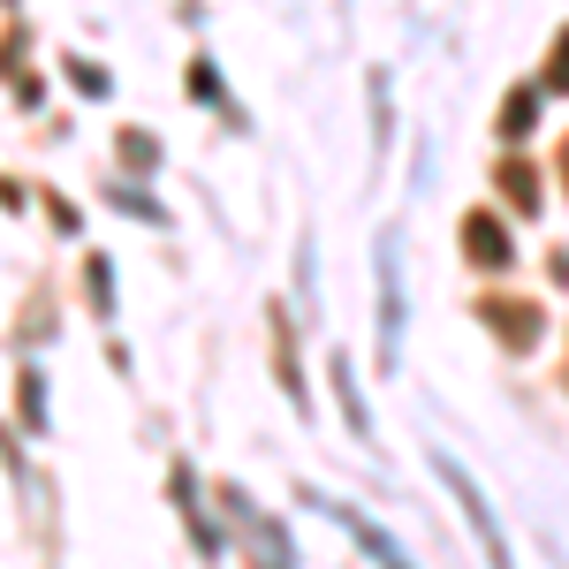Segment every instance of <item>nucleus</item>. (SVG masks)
Wrapping results in <instances>:
<instances>
[{
    "instance_id": "f257e3e1",
    "label": "nucleus",
    "mask_w": 569,
    "mask_h": 569,
    "mask_svg": "<svg viewBox=\"0 0 569 569\" xmlns=\"http://www.w3.org/2000/svg\"><path fill=\"white\" fill-rule=\"evenodd\" d=\"M433 471H440V486H448V493L463 501V517H471V531L486 539V569H517V562H509V539H501V525H493V509H486V493H479L471 479H463V471H456L448 456H433Z\"/></svg>"
},
{
    "instance_id": "f03ea898",
    "label": "nucleus",
    "mask_w": 569,
    "mask_h": 569,
    "mask_svg": "<svg viewBox=\"0 0 569 569\" xmlns=\"http://www.w3.org/2000/svg\"><path fill=\"white\" fill-rule=\"evenodd\" d=\"M395 335H402V297H395V251L380 243V357L395 365Z\"/></svg>"
},
{
    "instance_id": "7ed1b4c3",
    "label": "nucleus",
    "mask_w": 569,
    "mask_h": 569,
    "mask_svg": "<svg viewBox=\"0 0 569 569\" xmlns=\"http://www.w3.org/2000/svg\"><path fill=\"white\" fill-rule=\"evenodd\" d=\"M342 525H350L357 539H365V547L380 555V569H410V562H402V547H395V539H388V531H380V525H372L365 509H342Z\"/></svg>"
},
{
    "instance_id": "20e7f679",
    "label": "nucleus",
    "mask_w": 569,
    "mask_h": 569,
    "mask_svg": "<svg viewBox=\"0 0 569 569\" xmlns=\"http://www.w3.org/2000/svg\"><path fill=\"white\" fill-rule=\"evenodd\" d=\"M463 251H479V259L486 266H501V259H509V243H501V228H493V220H463Z\"/></svg>"
},
{
    "instance_id": "39448f33",
    "label": "nucleus",
    "mask_w": 569,
    "mask_h": 569,
    "mask_svg": "<svg viewBox=\"0 0 569 569\" xmlns=\"http://www.w3.org/2000/svg\"><path fill=\"white\" fill-rule=\"evenodd\" d=\"M122 160H130V168H152V137L130 130V137H122Z\"/></svg>"
},
{
    "instance_id": "423d86ee",
    "label": "nucleus",
    "mask_w": 569,
    "mask_h": 569,
    "mask_svg": "<svg viewBox=\"0 0 569 569\" xmlns=\"http://www.w3.org/2000/svg\"><path fill=\"white\" fill-rule=\"evenodd\" d=\"M23 418H31V426H39V418H46V395H39V372H23Z\"/></svg>"
},
{
    "instance_id": "0eeeda50",
    "label": "nucleus",
    "mask_w": 569,
    "mask_h": 569,
    "mask_svg": "<svg viewBox=\"0 0 569 569\" xmlns=\"http://www.w3.org/2000/svg\"><path fill=\"white\" fill-rule=\"evenodd\" d=\"M69 77H77V91H91V99H99V91H107V77H99V69H91V61H69Z\"/></svg>"
}]
</instances>
